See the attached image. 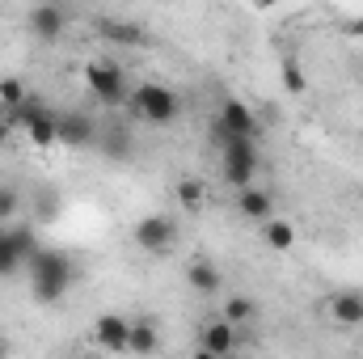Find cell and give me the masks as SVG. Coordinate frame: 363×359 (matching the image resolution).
I'll return each instance as SVG.
<instances>
[{
	"mask_svg": "<svg viewBox=\"0 0 363 359\" xmlns=\"http://www.w3.org/2000/svg\"><path fill=\"white\" fill-rule=\"evenodd\" d=\"M77 283V267L68 254L60 250H38L30 258V287H34V300L38 304H60Z\"/></svg>",
	"mask_w": 363,
	"mask_h": 359,
	"instance_id": "1",
	"label": "cell"
},
{
	"mask_svg": "<svg viewBox=\"0 0 363 359\" xmlns=\"http://www.w3.org/2000/svg\"><path fill=\"white\" fill-rule=\"evenodd\" d=\"M127 106H131L144 123H152V127H169V123L182 114V97L169 89V85H157V81L135 85L131 97H127Z\"/></svg>",
	"mask_w": 363,
	"mask_h": 359,
	"instance_id": "2",
	"label": "cell"
},
{
	"mask_svg": "<svg viewBox=\"0 0 363 359\" xmlns=\"http://www.w3.org/2000/svg\"><path fill=\"white\" fill-rule=\"evenodd\" d=\"M85 85L93 89L97 101H106V106H123L131 93H127V77H123V68L114 64V60H93L89 68H85Z\"/></svg>",
	"mask_w": 363,
	"mask_h": 359,
	"instance_id": "3",
	"label": "cell"
},
{
	"mask_svg": "<svg viewBox=\"0 0 363 359\" xmlns=\"http://www.w3.org/2000/svg\"><path fill=\"white\" fill-rule=\"evenodd\" d=\"M254 174H258V148H254V140H233L224 148V182L237 186V190H250Z\"/></svg>",
	"mask_w": 363,
	"mask_h": 359,
	"instance_id": "4",
	"label": "cell"
},
{
	"mask_svg": "<svg viewBox=\"0 0 363 359\" xmlns=\"http://www.w3.org/2000/svg\"><path fill=\"white\" fill-rule=\"evenodd\" d=\"M131 237H135L140 250H148V254H165V250L174 245V237H178V220L165 216V211H152V216H144V220L135 224Z\"/></svg>",
	"mask_w": 363,
	"mask_h": 359,
	"instance_id": "5",
	"label": "cell"
},
{
	"mask_svg": "<svg viewBox=\"0 0 363 359\" xmlns=\"http://www.w3.org/2000/svg\"><path fill=\"white\" fill-rule=\"evenodd\" d=\"M93 343H97L101 351H110V355L127 351V343H131V321L118 317V313H101V317L93 321Z\"/></svg>",
	"mask_w": 363,
	"mask_h": 359,
	"instance_id": "6",
	"label": "cell"
},
{
	"mask_svg": "<svg viewBox=\"0 0 363 359\" xmlns=\"http://www.w3.org/2000/svg\"><path fill=\"white\" fill-rule=\"evenodd\" d=\"M26 21H30V30H34L43 43H60L64 30H68V9H64V4H34Z\"/></svg>",
	"mask_w": 363,
	"mask_h": 359,
	"instance_id": "7",
	"label": "cell"
},
{
	"mask_svg": "<svg viewBox=\"0 0 363 359\" xmlns=\"http://www.w3.org/2000/svg\"><path fill=\"white\" fill-rule=\"evenodd\" d=\"M211 123H220L233 140H254V131H258L254 110H250L245 101H237V97H224V106H220V114H216Z\"/></svg>",
	"mask_w": 363,
	"mask_h": 359,
	"instance_id": "8",
	"label": "cell"
},
{
	"mask_svg": "<svg viewBox=\"0 0 363 359\" xmlns=\"http://www.w3.org/2000/svg\"><path fill=\"white\" fill-rule=\"evenodd\" d=\"M237 343H241V338H237V326H228L224 317H220V321H207V326L199 330V347L211 351L216 359H228L237 351Z\"/></svg>",
	"mask_w": 363,
	"mask_h": 359,
	"instance_id": "9",
	"label": "cell"
},
{
	"mask_svg": "<svg viewBox=\"0 0 363 359\" xmlns=\"http://www.w3.org/2000/svg\"><path fill=\"white\" fill-rule=\"evenodd\" d=\"M93 136H97V127L89 114H60V144L85 148V144H93Z\"/></svg>",
	"mask_w": 363,
	"mask_h": 359,
	"instance_id": "10",
	"label": "cell"
},
{
	"mask_svg": "<svg viewBox=\"0 0 363 359\" xmlns=\"http://www.w3.org/2000/svg\"><path fill=\"white\" fill-rule=\"evenodd\" d=\"M186 283H190L199 296H216V292L224 287V275L216 270V263H207V258H194V263L186 267Z\"/></svg>",
	"mask_w": 363,
	"mask_h": 359,
	"instance_id": "11",
	"label": "cell"
},
{
	"mask_svg": "<svg viewBox=\"0 0 363 359\" xmlns=\"http://www.w3.org/2000/svg\"><path fill=\"white\" fill-rule=\"evenodd\" d=\"M97 30H101V38H106V43H118V47H144V43H148V34H144L140 26H131V21L101 17V21H97Z\"/></svg>",
	"mask_w": 363,
	"mask_h": 359,
	"instance_id": "12",
	"label": "cell"
},
{
	"mask_svg": "<svg viewBox=\"0 0 363 359\" xmlns=\"http://www.w3.org/2000/svg\"><path fill=\"white\" fill-rule=\"evenodd\" d=\"M274 207L271 190H262V186H250V190H237V211L245 216V220H267Z\"/></svg>",
	"mask_w": 363,
	"mask_h": 359,
	"instance_id": "13",
	"label": "cell"
},
{
	"mask_svg": "<svg viewBox=\"0 0 363 359\" xmlns=\"http://www.w3.org/2000/svg\"><path fill=\"white\" fill-rule=\"evenodd\" d=\"M330 313L338 326H363V292H338L330 300Z\"/></svg>",
	"mask_w": 363,
	"mask_h": 359,
	"instance_id": "14",
	"label": "cell"
},
{
	"mask_svg": "<svg viewBox=\"0 0 363 359\" xmlns=\"http://www.w3.org/2000/svg\"><path fill=\"white\" fill-rule=\"evenodd\" d=\"M26 136H30V144L34 148H51V144H60V114H38L30 127H26Z\"/></svg>",
	"mask_w": 363,
	"mask_h": 359,
	"instance_id": "15",
	"label": "cell"
},
{
	"mask_svg": "<svg viewBox=\"0 0 363 359\" xmlns=\"http://www.w3.org/2000/svg\"><path fill=\"white\" fill-rule=\"evenodd\" d=\"M157 347H161L157 326H152V321H131V343H127V351H131V355H152Z\"/></svg>",
	"mask_w": 363,
	"mask_h": 359,
	"instance_id": "16",
	"label": "cell"
},
{
	"mask_svg": "<svg viewBox=\"0 0 363 359\" xmlns=\"http://www.w3.org/2000/svg\"><path fill=\"white\" fill-rule=\"evenodd\" d=\"M21 267H30V258L17 250V241L9 237V228H0V279L13 275V270H21Z\"/></svg>",
	"mask_w": 363,
	"mask_h": 359,
	"instance_id": "17",
	"label": "cell"
},
{
	"mask_svg": "<svg viewBox=\"0 0 363 359\" xmlns=\"http://www.w3.org/2000/svg\"><path fill=\"white\" fill-rule=\"evenodd\" d=\"M254 317H258V300H250V296H228L224 300V321L228 326H245Z\"/></svg>",
	"mask_w": 363,
	"mask_h": 359,
	"instance_id": "18",
	"label": "cell"
},
{
	"mask_svg": "<svg viewBox=\"0 0 363 359\" xmlns=\"http://www.w3.org/2000/svg\"><path fill=\"white\" fill-rule=\"evenodd\" d=\"M262 241H267V250H291L296 245V228L287 224V220H267V228H262Z\"/></svg>",
	"mask_w": 363,
	"mask_h": 359,
	"instance_id": "19",
	"label": "cell"
},
{
	"mask_svg": "<svg viewBox=\"0 0 363 359\" xmlns=\"http://www.w3.org/2000/svg\"><path fill=\"white\" fill-rule=\"evenodd\" d=\"M26 101H30V93H26V85L17 77H4L0 81V106H4V114L17 110V106H26Z\"/></svg>",
	"mask_w": 363,
	"mask_h": 359,
	"instance_id": "20",
	"label": "cell"
},
{
	"mask_svg": "<svg viewBox=\"0 0 363 359\" xmlns=\"http://www.w3.org/2000/svg\"><path fill=\"white\" fill-rule=\"evenodd\" d=\"M174 194H178L182 207L199 211V207H203V194H207V190H203V182H199V178H182L178 186H174Z\"/></svg>",
	"mask_w": 363,
	"mask_h": 359,
	"instance_id": "21",
	"label": "cell"
},
{
	"mask_svg": "<svg viewBox=\"0 0 363 359\" xmlns=\"http://www.w3.org/2000/svg\"><path fill=\"white\" fill-rule=\"evenodd\" d=\"M17 211H21V194L13 186H0V224H13Z\"/></svg>",
	"mask_w": 363,
	"mask_h": 359,
	"instance_id": "22",
	"label": "cell"
},
{
	"mask_svg": "<svg viewBox=\"0 0 363 359\" xmlns=\"http://www.w3.org/2000/svg\"><path fill=\"white\" fill-rule=\"evenodd\" d=\"M283 89H287V93H304V89H308V81H304V72H300V64H296V60H287V64H283Z\"/></svg>",
	"mask_w": 363,
	"mask_h": 359,
	"instance_id": "23",
	"label": "cell"
},
{
	"mask_svg": "<svg viewBox=\"0 0 363 359\" xmlns=\"http://www.w3.org/2000/svg\"><path fill=\"white\" fill-rule=\"evenodd\" d=\"M127 148H131V144H127V131H114V136L106 140V153H110V157H127Z\"/></svg>",
	"mask_w": 363,
	"mask_h": 359,
	"instance_id": "24",
	"label": "cell"
},
{
	"mask_svg": "<svg viewBox=\"0 0 363 359\" xmlns=\"http://www.w3.org/2000/svg\"><path fill=\"white\" fill-rule=\"evenodd\" d=\"M9 136H13V127H9V118H4V114H0V144H4V140H9Z\"/></svg>",
	"mask_w": 363,
	"mask_h": 359,
	"instance_id": "25",
	"label": "cell"
},
{
	"mask_svg": "<svg viewBox=\"0 0 363 359\" xmlns=\"http://www.w3.org/2000/svg\"><path fill=\"white\" fill-rule=\"evenodd\" d=\"M194 359H216V355H211V351H203V347H199V351H194Z\"/></svg>",
	"mask_w": 363,
	"mask_h": 359,
	"instance_id": "26",
	"label": "cell"
},
{
	"mask_svg": "<svg viewBox=\"0 0 363 359\" xmlns=\"http://www.w3.org/2000/svg\"><path fill=\"white\" fill-rule=\"evenodd\" d=\"M9 355V343H4V338H0V359Z\"/></svg>",
	"mask_w": 363,
	"mask_h": 359,
	"instance_id": "27",
	"label": "cell"
},
{
	"mask_svg": "<svg viewBox=\"0 0 363 359\" xmlns=\"http://www.w3.org/2000/svg\"><path fill=\"white\" fill-rule=\"evenodd\" d=\"M355 30H359V34H363V21H359V26H355Z\"/></svg>",
	"mask_w": 363,
	"mask_h": 359,
	"instance_id": "28",
	"label": "cell"
}]
</instances>
